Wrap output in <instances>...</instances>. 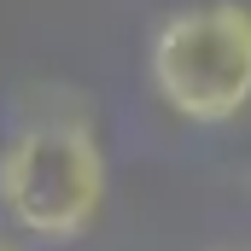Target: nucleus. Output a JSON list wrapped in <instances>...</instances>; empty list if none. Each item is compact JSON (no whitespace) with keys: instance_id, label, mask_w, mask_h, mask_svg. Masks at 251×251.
<instances>
[{"instance_id":"2","label":"nucleus","mask_w":251,"mask_h":251,"mask_svg":"<svg viewBox=\"0 0 251 251\" xmlns=\"http://www.w3.org/2000/svg\"><path fill=\"white\" fill-rule=\"evenodd\" d=\"M152 94L199 128H222L251 111V6L204 0L170 12L146 41Z\"/></svg>"},{"instance_id":"3","label":"nucleus","mask_w":251,"mask_h":251,"mask_svg":"<svg viewBox=\"0 0 251 251\" xmlns=\"http://www.w3.org/2000/svg\"><path fill=\"white\" fill-rule=\"evenodd\" d=\"M0 251H24V246H12V240H6V234H0Z\"/></svg>"},{"instance_id":"1","label":"nucleus","mask_w":251,"mask_h":251,"mask_svg":"<svg viewBox=\"0 0 251 251\" xmlns=\"http://www.w3.org/2000/svg\"><path fill=\"white\" fill-rule=\"evenodd\" d=\"M105 146L88 117H35L0 146V210L12 228L70 246L105 210Z\"/></svg>"},{"instance_id":"4","label":"nucleus","mask_w":251,"mask_h":251,"mask_svg":"<svg viewBox=\"0 0 251 251\" xmlns=\"http://www.w3.org/2000/svg\"><path fill=\"white\" fill-rule=\"evenodd\" d=\"M240 251H251V246H240Z\"/></svg>"}]
</instances>
